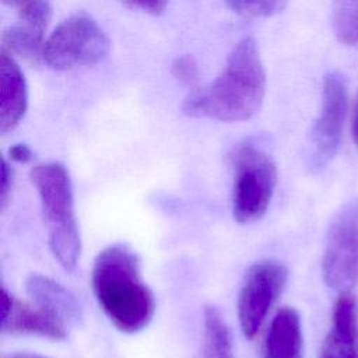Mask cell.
I'll return each instance as SVG.
<instances>
[{
	"instance_id": "1",
	"label": "cell",
	"mask_w": 358,
	"mask_h": 358,
	"mask_svg": "<svg viewBox=\"0 0 358 358\" xmlns=\"http://www.w3.org/2000/svg\"><path fill=\"white\" fill-rule=\"evenodd\" d=\"M266 73L253 38H243L231 50L222 73L190 92L182 105L186 115L220 122L250 119L262 106Z\"/></svg>"
},
{
	"instance_id": "2",
	"label": "cell",
	"mask_w": 358,
	"mask_h": 358,
	"mask_svg": "<svg viewBox=\"0 0 358 358\" xmlns=\"http://www.w3.org/2000/svg\"><path fill=\"white\" fill-rule=\"evenodd\" d=\"M91 287L99 308L119 331L134 334L151 322L155 299L141 278L137 255L127 245L115 243L98 253Z\"/></svg>"
},
{
	"instance_id": "3",
	"label": "cell",
	"mask_w": 358,
	"mask_h": 358,
	"mask_svg": "<svg viewBox=\"0 0 358 358\" xmlns=\"http://www.w3.org/2000/svg\"><path fill=\"white\" fill-rule=\"evenodd\" d=\"M29 178L39 196L50 252L63 268L73 270L80 259L81 238L70 175L63 164L45 162L35 165Z\"/></svg>"
},
{
	"instance_id": "4",
	"label": "cell",
	"mask_w": 358,
	"mask_h": 358,
	"mask_svg": "<svg viewBox=\"0 0 358 358\" xmlns=\"http://www.w3.org/2000/svg\"><path fill=\"white\" fill-rule=\"evenodd\" d=\"M234 169L232 215L239 224L264 215L277 185V168L271 157L255 141L239 143L229 154Z\"/></svg>"
},
{
	"instance_id": "5",
	"label": "cell",
	"mask_w": 358,
	"mask_h": 358,
	"mask_svg": "<svg viewBox=\"0 0 358 358\" xmlns=\"http://www.w3.org/2000/svg\"><path fill=\"white\" fill-rule=\"evenodd\" d=\"M109 52V39L101 27L85 14L64 20L45 41L43 60L55 70L92 66Z\"/></svg>"
},
{
	"instance_id": "6",
	"label": "cell",
	"mask_w": 358,
	"mask_h": 358,
	"mask_svg": "<svg viewBox=\"0 0 358 358\" xmlns=\"http://www.w3.org/2000/svg\"><path fill=\"white\" fill-rule=\"evenodd\" d=\"M287 278V267L275 260L256 262L249 267L238 298V317L245 337L252 340L257 336Z\"/></svg>"
},
{
	"instance_id": "7",
	"label": "cell",
	"mask_w": 358,
	"mask_h": 358,
	"mask_svg": "<svg viewBox=\"0 0 358 358\" xmlns=\"http://www.w3.org/2000/svg\"><path fill=\"white\" fill-rule=\"evenodd\" d=\"M323 278L338 291L358 282V199L347 203L334 217L323 255Z\"/></svg>"
},
{
	"instance_id": "8",
	"label": "cell",
	"mask_w": 358,
	"mask_h": 358,
	"mask_svg": "<svg viewBox=\"0 0 358 358\" xmlns=\"http://www.w3.org/2000/svg\"><path fill=\"white\" fill-rule=\"evenodd\" d=\"M347 95L344 78L338 73H329L323 81L320 113L310 133L309 165L313 171L324 168L337 154L347 113Z\"/></svg>"
},
{
	"instance_id": "9",
	"label": "cell",
	"mask_w": 358,
	"mask_h": 358,
	"mask_svg": "<svg viewBox=\"0 0 358 358\" xmlns=\"http://www.w3.org/2000/svg\"><path fill=\"white\" fill-rule=\"evenodd\" d=\"M1 331L8 334H29L50 340H64L67 337L66 323L49 310L29 305L1 287Z\"/></svg>"
},
{
	"instance_id": "10",
	"label": "cell",
	"mask_w": 358,
	"mask_h": 358,
	"mask_svg": "<svg viewBox=\"0 0 358 358\" xmlns=\"http://www.w3.org/2000/svg\"><path fill=\"white\" fill-rule=\"evenodd\" d=\"M49 17L50 7L46 0L25 1L21 10V21L3 32V49L28 62H36L43 55V32Z\"/></svg>"
},
{
	"instance_id": "11",
	"label": "cell",
	"mask_w": 358,
	"mask_h": 358,
	"mask_svg": "<svg viewBox=\"0 0 358 358\" xmlns=\"http://www.w3.org/2000/svg\"><path fill=\"white\" fill-rule=\"evenodd\" d=\"M319 358H358V302L348 291H343L334 305Z\"/></svg>"
},
{
	"instance_id": "12",
	"label": "cell",
	"mask_w": 358,
	"mask_h": 358,
	"mask_svg": "<svg viewBox=\"0 0 358 358\" xmlns=\"http://www.w3.org/2000/svg\"><path fill=\"white\" fill-rule=\"evenodd\" d=\"M28 106L25 77L11 57L1 49L0 53V131L13 130L24 117Z\"/></svg>"
},
{
	"instance_id": "13",
	"label": "cell",
	"mask_w": 358,
	"mask_h": 358,
	"mask_svg": "<svg viewBox=\"0 0 358 358\" xmlns=\"http://www.w3.org/2000/svg\"><path fill=\"white\" fill-rule=\"evenodd\" d=\"M25 288L38 306L56 315L64 323H76L81 319L83 310L78 299L60 282L41 274H31L25 281Z\"/></svg>"
},
{
	"instance_id": "14",
	"label": "cell",
	"mask_w": 358,
	"mask_h": 358,
	"mask_svg": "<svg viewBox=\"0 0 358 358\" xmlns=\"http://www.w3.org/2000/svg\"><path fill=\"white\" fill-rule=\"evenodd\" d=\"M302 327L294 308H281L270 322L263 358H302Z\"/></svg>"
},
{
	"instance_id": "15",
	"label": "cell",
	"mask_w": 358,
	"mask_h": 358,
	"mask_svg": "<svg viewBox=\"0 0 358 358\" xmlns=\"http://www.w3.org/2000/svg\"><path fill=\"white\" fill-rule=\"evenodd\" d=\"M203 327V358H234L231 330L215 306H206Z\"/></svg>"
},
{
	"instance_id": "16",
	"label": "cell",
	"mask_w": 358,
	"mask_h": 358,
	"mask_svg": "<svg viewBox=\"0 0 358 358\" xmlns=\"http://www.w3.org/2000/svg\"><path fill=\"white\" fill-rule=\"evenodd\" d=\"M334 31L341 43L358 45V0H334Z\"/></svg>"
},
{
	"instance_id": "17",
	"label": "cell",
	"mask_w": 358,
	"mask_h": 358,
	"mask_svg": "<svg viewBox=\"0 0 358 358\" xmlns=\"http://www.w3.org/2000/svg\"><path fill=\"white\" fill-rule=\"evenodd\" d=\"M236 14L245 17H271L281 13L288 0H224Z\"/></svg>"
},
{
	"instance_id": "18",
	"label": "cell",
	"mask_w": 358,
	"mask_h": 358,
	"mask_svg": "<svg viewBox=\"0 0 358 358\" xmlns=\"http://www.w3.org/2000/svg\"><path fill=\"white\" fill-rule=\"evenodd\" d=\"M172 74L173 77L180 81L182 84L186 85H193L194 83H197L199 78V67L196 60L189 56V55H183V56H178L171 66Z\"/></svg>"
},
{
	"instance_id": "19",
	"label": "cell",
	"mask_w": 358,
	"mask_h": 358,
	"mask_svg": "<svg viewBox=\"0 0 358 358\" xmlns=\"http://www.w3.org/2000/svg\"><path fill=\"white\" fill-rule=\"evenodd\" d=\"M169 0H122L127 7L141 10L144 13L158 15L164 13Z\"/></svg>"
},
{
	"instance_id": "20",
	"label": "cell",
	"mask_w": 358,
	"mask_h": 358,
	"mask_svg": "<svg viewBox=\"0 0 358 358\" xmlns=\"http://www.w3.org/2000/svg\"><path fill=\"white\" fill-rule=\"evenodd\" d=\"M13 185V169L6 158L1 159V179H0V203L4 207Z\"/></svg>"
},
{
	"instance_id": "21",
	"label": "cell",
	"mask_w": 358,
	"mask_h": 358,
	"mask_svg": "<svg viewBox=\"0 0 358 358\" xmlns=\"http://www.w3.org/2000/svg\"><path fill=\"white\" fill-rule=\"evenodd\" d=\"M8 158L14 162H29L32 159V150L27 144H14L8 150Z\"/></svg>"
},
{
	"instance_id": "22",
	"label": "cell",
	"mask_w": 358,
	"mask_h": 358,
	"mask_svg": "<svg viewBox=\"0 0 358 358\" xmlns=\"http://www.w3.org/2000/svg\"><path fill=\"white\" fill-rule=\"evenodd\" d=\"M352 137L355 144L358 145V99L354 108V115H352Z\"/></svg>"
},
{
	"instance_id": "23",
	"label": "cell",
	"mask_w": 358,
	"mask_h": 358,
	"mask_svg": "<svg viewBox=\"0 0 358 358\" xmlns=\"http://www.w3.org/2000/svg\"><path fill=\"white\" fill-rule=\"evenodd\" d=\"M3 358H48V357H43L41 354H36V352H14V354H8V355H4Z\"/></svg>"
},
{
	"instance_id": "24",
	"label": "cell",
	"mask_w": 358,
	"mask_h": 358,
	"mask_svg": "<svg viewBox=\"0 0 358 358\" xmlns=\"http://www.w3.org/2000/svg\"><path fill=\"white\" fill-rule=\"evenodd\" d=\"M6 3H22V1H28V0H3Z\"/></svg>"
}]
</instances>
